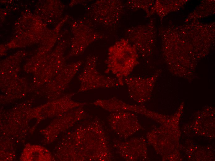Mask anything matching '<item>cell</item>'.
<instances>
[{
  "label": "cell",
  "instance_id": "6da1fadb",
  "mask_svg": "<svg viewBox=\"0 0 215 161\" xmlns=\"http://www.w3.org/2000/svg\"><path fill=\"white\" fill-rule=\"evenodd\" d=\"M138 57L134 47L125 39H121L109 49L105 72L114 75L119 85H123L124 79L139 63Z\"/></svg>",
  "mask_w": 215,
  "mask_h": 161
},
{
  "label": "cell",
  "instance_id": "7a4b0ae2",
  "mask_svg": "<svg viewBox=\"0 0 215 161\" xmlns=\"http://www.w3.org/2000/svg\"><path fill=\"white\" fill-rule=\"evenodd\" d=\"M96 58H88L84 69L78 76L80 86L78 92L100 88H108L119 85L116 78L103 75L96 68Z\"/></svg>",
  "mask_w": 215,
  "mask_h": 161
},
{
  "label": "cell",
  "instance_id": "3957f363",
  "mask_svg": "<svg viewBox=\"0 0 215 161\" xmlns=\"http://www.w3.org/2000/svg\"><path fill=\"white\" fill-rule=\"evenodd\" d=\"M157 76L150 78L128 76L124 79L130 98L139 103L145 99L146 94L152 88Z\"/></svg>",
  "mask_w": 215,
  "mask_h": 161
}]
</instances>
